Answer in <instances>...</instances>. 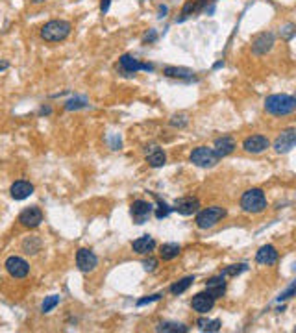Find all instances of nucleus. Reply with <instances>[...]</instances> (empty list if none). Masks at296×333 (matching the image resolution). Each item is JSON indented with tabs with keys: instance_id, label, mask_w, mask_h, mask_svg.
<instances>
[{
	"instance_id": "nucleus-1",
	"label": "nucleus",
	"mask_w": 296,
	"mask_h": 333,
	"mask_svg": "<svg viewBox=\"0 0 296 333\" xmlns=\"http://www.w3.org/2000/svg\"><path fill=\"white\" fill-rule=\"evenodd\" d=\"M265 109H267V113L276 117L291 115L296 109V98L291 95H283V93L282 95H270L265 100Z\"/></svg>"
},
{
	"instance_id": "nucleus-2",
	"label": "nucleus",
	"mask_w": 296,
	"mask_h": 333,
	"mask_svg": "<svg viewBox=\"0 0 296 333\" xmlns=\"http://www.w3.org/2000/svg\"><path fill=\"white\" fill-rule=\"evenodd\" d=\"M69 34H71V23L61 20V19L49 20V23L41 28V37H43L44 41H49V43H59V41H63Z\"/></svg>"
},
{
	"instance_id": "nucleus-3",
	"label": "nucleus",
	"mask_w": 296,
	"mask_h": 333,
	"mask_svg": "<svg viewBox=\"0 0 296 333\" xmlns=\"http://www.w3.org/2000/svg\"><path fill=\"white\" fill-rule=\"evenodd\" d=\"M241 208L246 213H261L267 209V198L261 189H248L241 198Z\"/></svg>"
},
{
	"instance_id": "nucleus-4",
	"label": "nucleus",
	"mask_w": 296,
	"mask_h": 333,
	"mask_svg": "<svg viewBox=\"0 0 296 333\" xmlns=\"http://www.w3.org/2000/svg\"><path fill=\"white\" fill-rule=\"evenodd\" d=\"M226 217V209L219 208V206H211V208H206L196 215V226L202 228V230H208V228H213L217 222H220Z\"/></svg>"
},
{
	"instance_id": "nucleus-5",
	"label": "nucleus",
	"mask_w": 296,
	"mask_h": 333,
	"mask_svg": "<svg viewBox=\"0 0 296 333\" xmlns=\"http://www.w3.org/2000/svg\"><path fill=\"white\" fill-rule=\"evenodd\" d=\"M219 156L213 148H208V146H198L191 152V163H194L196 167H202V169H209V167H215L219 163Z\"/></svg>"
},
{
	"instance_id": "nucleus-6",
	"label": "nucleus",
	"mask_w": 296,
	"mask_h": 333,
	"mask_svg": "<svg viewBox=\"0 0 296 333\" xmlns=\"http://www.w3.org/2000/svg\"><path fill=\"white\" fill-rule=\"evenodd\" d=\"M119 67H121V71L126 74V76H133V74L139 73V71H154V65H152V63H143L137 58H133V56H128V54H124V56L119 59Z\"/></svg>"
},
{
	"instance_id": "nucleus-7",
	"label": "nucleus",
	"mask_w": 296,
	"mask_h": 333,
	"mask_svg": "<svg viewBox=\"0 0 296 333\" xmlns=\"http://www.w3.org/2000/svg\"><path fill=\"white\" fill-rule=\"evenodd\" d=\"M6 271L11 278H26L30 272V265L26 263L22 257L19 256H11L6 259Z\"/></svg>"
},
{
	"instance_id": "nucleus-8",
	"label": "nucleus",
	"mask_w": 296,
	"mask_h": 333,
	"mask_svg": "<svg viewBox=\"0 0 296 333\" xmlns=\"http://www.w3.org/2000/svg\"><path fill=\"white\" fill-rule=\"evenodd\" d=\"M76 265L82 272H93L98 265V257L87 248H82L76 254Z\"/></svg>"
},
{
	"instance_id": "nucleus-9",
	"label": "nucleus",
	"mask_w": 296,
	"mask_h": 333,
	"mask_svg": "<svg viewBox=\"0 0 296 333\" xmlns=\"http://www.w3.org/2000/svg\"><path fill=\"white\" fill-rule=\"evenodd\" d=\"M294 143H296V131L294 128H289V130L282 131V136L276 139L274 148H276L278 154H285V152H291L294 148Z\"/></svg>"
},
{
	"instance_id": "nucleus-10",
	"label": "nucleus",
	"mask_w": 296,
	"mask_h": 333,
	"mask_svg": "<svg viewBox=\"0 0 296 333\" xmlns=\"http://www.w3.org/2000/svg\"><path fill=\"white\" fill-rule=\"evenodd\" d=\"M19 222L22 224L25 228H37L41 222H43V213H41V209L39 208H26L25 211L19 215Z\"/></svg>"
},
{
	"instance_id": "nucleus-11",
	"label": "nucleus",
	"mask_w": 296,
	"mask_h": 333,
	"mask_svg": "<svg viewBox=\"0 0 296 333\" xmlns=\"http://www.w3.org/2000/svg\"><path fill=\"white\" fill-rule=\"evenodd\" d=\"M152 206L150 202H145V200H135V202L131 204V218L135 224H143L146 222V218L150 217L152 213Z\"/></svg>"
},
{
	"instance_id": "nucleus-12",
	"label": "nucleus",
	"mask_w": 296,
	"mask_h": 333,
	"mask_svg": "<svg viewBox=\"0 0 296 333\" xmlns=\"http://www.w3.org/2000/svg\"><path fill=\"white\" fill-rule=\"evenodd\" d=\"M268 139L265 136H250L244 139L243 143V148L246 150V152H250V154H261V152H265V150L268 148Z\"/></svg>"
},
{
	"instance_id": "nucleus-13",
	"label": "nucleus",
	"mask_w": 296,
	"mask_h": 333,
	"mask_svg": "<svg viewBox=\"0 0 296 333\" xmlns=\"http://www.w3.org/2000/svg\"><path fill=\"white\" fill-rule=\"evenodd\" d=\"M191 305H193V309L196 311V313L206 315V313H209V311L213 309L215 298H211L208 293H198V295L193 296V302H191Z\"/></svg>"
},
{
	"instance_id": "nucleus-14",
	"label": "nucleus",
	"mask_w": 296,
	"mask_h": 333,
	"mask_svg": "<svg viewBox=\"0 0 296 333\" xmlns=\"http://www.w3.org/2000/svg\"><path fill=\"white\" fill-rule=\"evenodd\" d=\"M272 45H274V35L270 32H265V34H259L258 37L252 41V52L261 56V54H267L268 50L272 49Z\"/></svg>"
},
{
	"instance_id": "nucleus-15",
	"label": "nucleus",
	"mask_w": 296,
	"mask_h": 333,
	"mask_svg": "<svg viewBox=\"0 0 296 333\" xmlns=\"http://www.w3.org/2000/svg\"><path fill=\"white\" fill-rule=\"evenodd\" d=\"M174 209L180 215H193L200 209V202L193 196H185V198H178L174 204Z\"/></svg>"
},
{
	"instance_id": "nucleus-16",
	"label": "nucleus",
	"mask_w": 296,
	"mask_h": 333,
	"mask_svg": "<svg viewBox=\"0 0 296 333\" xmlns=\"http://www.w3.org/2000/svg\"><path fill=\"white\" fill-rule=\"evenodd\" d=\"M206 293H208L211 298H220V296L226 293V281H224V276H217V278H211L206 283Z\"/></svg>"
},
{
	"instance_id": "nucleus-17",
	"label": "nucleus",
	"mask_w": 296,
	"mask_h": 333,
	"mask_svg": "<svg viewBox=\"0 0 296 333\" xmlns=\"http://www.w3.org/2000/svg\"><path fill=\"white\" fill-rule=\"evenodd\" d=\"M32 193H34V185L30 184V182H25V180L15 182L10 189V194L13 200H25V198H28Z\"/></svg>"
},
{
	"instance_id": "nucleus-18",
	"label": "nucleus",
	"mask_w": 296,
	"mask_h": 333,
	"mask_svg": "<svg viewBox=\"0 0 296 333\" xmlns=\"http://www.w3.org/2000/svg\"><path fill=\"white\" fill-rule=\"evenodd\" d=\"M256 261H258L259 265H274L278 261V252L274 247L267 245V247H261L259 252L256 254Z\"/></svg>"
},
{
	"instance_id": "nucleus-19",
	"label": "nucleus",
	"mask_w": 296,
	"mask_h": 333,
	"mask_svg": "<svg viewBox=\"0 0 296 333\" xmlns=\"http://www.w3.org/2000/svg\"><path fill=\"white\" fill-rule=\"evenodd\" d=\"M131 248H133V252H137V254L145 256V254H150V252L155 248V241L152 239L150 235H143V237H139V239H135V241L131 242Z\"/></svg>"
},
{
	"instance_id": "nucleus-20",
	"label": "nucleus",
	"mask_w": 296,
	"mask_h": 333,
	"mask_svg": "<svg viewBox=\"0 0 296 333\" xmlns=\"http://www.w3.org/2000/svg\"><path fill=\"white\" fill-rule=\"evenodd\" d=\"M215 152L219 158H224V156L232 154L233 150H235V143H233L232 137H219V139L215 141Z\"/></svg>"
},
{
	"instance_id": "nucleus-21",
	"label": "nucleus",
	"mask_w": 296,
	"mask_h": 333,
	"mask_svg": "<svg viewBox=\"0 0 296 333\" xmlns=\"http://www.w3.org/2000/svg\"><path fill=\"white\" fill-rule=\"evenodd\" d=\"M146 161H148V165H150V167L157 169V167H163V165H165L167 156L161 148H157V146H152L150 152L146 154Z\"/></svg>"
},
{
	"instance_id": "nucleus-22",
	"label": "nucleus",
	"mask_w": 296,
	"mask_h": 333,
	"mask_svg": "<svg viewBox=\"0 0 296 333\" xmlns=\"http://www.w3.org/2000/svg\"><path fill=\"white\" fill-rule=\"evenodd\" d=\"M160 256L163 261L176 259V257L180 256V245H176V242H165V245H161Z\"/></svg>"
},
{
	"instance_id": "nucleus-23",
	"label": "nucleus",
	"mask_w": 296,
	"mask_h": 333,
	"mask_svg": "<svg viewBox=\"0 0 296 333\" xmlns=\"http://www.w3.org/2000/svg\"><path fill=\"white\" fill-rule=\"evenodd\" d=\"M163 74L169 78H180V80H189V78L194 76L193 71L185 67H165L163 69Z\"/></svg>"
},
{
	"instance_id": "nucleus-24",
	"label": "nucleus",
	"mask_w": 296,
	"mask_h": 333,
	"mask_svg": "<svg viewBox=\"0 0 296 333\" xmlns=\"http://www.w3.org/2000/svg\"><path fill=\"white\" fill-rule=\"evenodd\" d=\"M206 0H189L187 4L184 6V10H181V17L178 20H185L189 15H193L194 11H198L200 8H202V4H204Z\"/></svg>"
},
{
	"instance_id": "nucleus-25",
	"label": "nucleus",
	"mask_w": 296,
	"mask_h": 333,
	"mask_svg": "<svg viewBox=\"0 0 296 333\" xmlns=\"http://www.w3.org/2000/svg\"><path fill=\"white\" fill-rule=\"evenodd\" d=\"M157 331H163V333H185L187 328H185L184 324H178V322H161L157 326Z\"/></svg>"
},
{
	"instance_id": "nucleus-26",
	"label": "nucleus",
	"mask_w": 296,
	"mask_h": 333,
	"mask_svg": "<svg viewBox=\"0 0 296 333\" xmlns=\"http://www.w3.org/2000/svg\"><path fill=\"white\" fill-rule=\"evenodd\" d=\"M193 281H194L193 276H187V278H184V280L176 281V283L170 287V293H172V295H181V293H185V291L193 285Z\"/></svg>"
},
{
	"instance_id": "nucleus-27",
	"label": "nucleus",
	"mask_w": 296,
	"mask_h": 333,
	"mask_svg": "<svg viewBox=\"0 0 296 333\" xmlns=\"http://www.w3.org/2000/svg\"><path fill=\"white\" fill-rule=\"evenodd\" d=\"M22 248L26 250V254H37L39 248H41V241L37 237H28L25 242H22Z\"/></svg>"
},
{
	"instance_id": "nucleus-28",
	"label": "nucleus",
	"mask_w": 296,
	"mask_h": 333,
	"mask_svg": "<svg viewBox=\"0 0 296 333\" xmlns=\"http://www.w3.org/2000/svg\"><path fill=\"white\" fill-rule=\"evenodd\" d=\"M59 304V296H56V295H52V296H47L44 298V302H43V305H41V311L43 313H50L56 305Z\"/></svg>"
},
{
	"instance_id": "nucleus-29",
	"label": "nucleus",
	"mask_w": 296,
	"mask_h": 333,
	"mask_svg": "<svg viewBox=\"0 0 296 333\" xmlns=\"http://www.w3.org/2000/svg\"><path fill=\"white\" fill-rule=\"evenodd\" d=\"M65 107H67L69 111L80 109V107H87V100H85V98H73V100H69L67 104H65Z\"/></svg>"
},
{
	"instance_id": "nucleus-30",
	"label": "nucleus",
	"mask_w": 296,
	"mask_h": 333,
	"mask_svg": "<svg viewBox=\"0 0 296 333\" xmlns=\"http://www.w3.org/2000/svg\"><path fill=\"white\" fill-rule=\"evenodd\" d=\"M244 271H246V265H232L222 272V276H237Z\"/></svg>"
},
{
	"instance_id": "nucleus-31",
	"label": "nucleus",
	"mask_w": 296,
	"mask_h": 333,
	"mask_svg": "<svg viewBox=\"0 0 296 333\" xmlns=\"http://www.w3.org/2000/svg\"><path fill=\"white\" fill-rule=\"evenodd\" d=\"M170 213V208L167 206V204H163V202H160V209L155 211V217L157 218H163V217H167Z\"/></svg>"
},
{
	"instance_id": "nucleus-32",
	"label": "nucleus",
	"mask_w": 296,
	"mask_h": 333,
	"mask_svg": "<svg viewBox=\"0 0 296 333\" xmlns=\"http://www.w3.org/2000/svg\"><path fill=\"white\" fill-rule=\"evenodd\" d=\"M202 329H204V331H219V329H220V320H213V322H209V320H208V324H206Z\"/></svg>"
},
{
	"instance_id": "nucleus-33",
	"label": "nucleus",
	"mask_w": 296,
	"mask_h": 333,
	"mask_svg": "<svg viewBox=\"0 0 296 333\" xmlns=\"http://www.w3.org/2000/svg\"><path fill=\"white\" fill-rule=\"evenodd\" d=\"M161 295H152L148 296V298H141L139 302H137V305H145V304H150V302H155V300H160Z\"/></svg>"
},
{
	"instance_id": "nucleus-34",
	"label": "nucleus",
	"mask_w": 296,
	"mask_h": 333,
	"mask_svg": "<svg viewBox=\"0 0 296 333\" xmlns=\"http://www.w3.org/2000/svg\"><path fill=\"white\" fill-rule=\"evenodd\" d=\"M155 265H157V261H155V259H146V261H143V267H145V271H148V272L154 271Z\"/></svg>"
},
{
	"instance_id": "nucleus-35",
	"label": "nucleus",
	"mask_w": 296,
	"mask_h": 333,
	"mask_svg": "<svg viewBox=\"0 0 296 333\" xmlns=\"http://www.w3.org/2000/svg\"><path fill=\"white\" fill-rule=\"evenodd\" d=\"M294 289H296V285H294V283H292V285H291V287H289V289H287V291H285V293H283V295H282V296H280V300H287V298H291V296H292V295H294Z\"/></svg>"
},
{
	"instance_id": "nucleus-36",
	"label": "nucleus",
	"mask_w": 296,
	"mask_h": 333,
	"mask_svg": "<svg viewBox=\"0 0 296 333\" xmlns=\"http://www.w3.org/2000/svg\"><path fill=\"white\" fill-rule=\"evenodd\" d=\"M109 4H111V0H102V2H100V11H102V13H107Z\"/></svg>"
},
{
	"instance_id": "nucleus-37",
	"label": "nucleus",
	"mask_w": 296,
	"mask_h": 333,
	"mask_svg": "<svg viewBox=\"0 0 296 333\" xmlns=\"http://www.w3.org/2000/svg\"><path fill=\"white\" fill-rule=\"evenodd\" d=\"M292 28H294V26H292V25H289V26H287V28H285V32H283V34H285V37H287V39H291V37H292Z\"/></svg>"
},
{
	"instance_id": "nucleus-38",
	"label": "nucleus",
	"mask_w": 296,
	"mask_h": 333,
	"mask_svg": "<svg viewBox=\"0 0 296 333\" xmlns=\"http://www.w3.org/2000/svg\"><path fill=\"white\" fill-rule=\"evenodd\" d=\"M8 67H10V63L8 61H0V71H6Z\"/></svg>"
},
{
	"instance_id": "nucleus-39",
	"label": "nucleus",
	"mask_w": 296,
	"mask_h": 333,
	"mask_svg": "<svg viewBox=\"0 0 296 333\" xmlns=\"http://www.w3.org/2000/svg\"><path fill=\"white\" fill-rule=\"evenodd\" d=\"M206 324H208V320H206V319H200V320H198V326H200V329L204 328Z\"/></svg>"
},
{
	"instance_id": "nucleus-40",
	"label": "nucleus",
	"mask_w": 296,
	"mask_h": 333,
	"mask_svg": "<svg viewBox=\"0 0 296 333\" xmlns=\"http://www.w3.org/2000/svg\"><path fill=\"white\" fill-rule=\"evenodd\" d=\"M155 39V32H150V35H146V41H154Z\"/></svg>"
},
{
	"instance_id": "nucleus-41",
	"label": "nucleus",
	"mask_w": 296,
	"mask_h": 333,
	"mask_svg": "<svg viewBox=\"0 0 296 333\" xmlns=\"http://www.w3.org/2000/svg\"><path fill=\"white\" fill-rule=\"evenodd\" d=\"M34 2H35V4H39V2H43V0H34Z\"/></svg>"
}]
</instances>
